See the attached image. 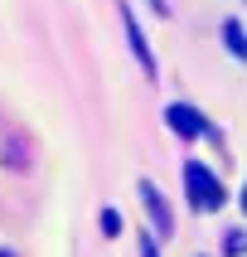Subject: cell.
Returning a JSON list of instances; mask_svg holds the SVG:
<instances>
[{
  "label": "cell",
  "instance_id": "cell-2",
  "mask_svg": "<svg viewBox=\"0 0 247 257\" xmlns=\"http://www.w3.org/2000/svg\"><path fill=\"white\" fill-rule=\"evenodd\" d=\"M165 121H170L174 136H208V121H203V112H194V107H184V102H174L170 112H165Z\"/></svg>",
  "mask_w": 247,
  "mask_h": 257
},
{
  "label": "cell",
  "instance_id": "cell-3",
  "mask_svg": "<svg viewBox=\"0 0 247 257\" xmlns=\"http://www.w3.org/2000/svg\"><path fill=\"white\" fill-rule=\"evenodd\" d=\"M121 20H126V39H131V54L141 58V68H145V73H155V58H150V49H145V34H141V25H136V15H131V10H121Z\"/></svg>",
  "mask_w": 247,
  "mask_h": 257
},
{
  "label": "cell",
  "instance_id": "cell-8",
  "mask_svg": "<svg viewBox=\"0 0 247 257\" xmlns=\"http://www.w3.org/2000/svg\"><path fill=\"white\" fill-rule=\"evenodd\" d=\"M242 214H247V189H242Z\"/></svg>",
  "mask_w": 247,
  "mask_h": 257
},
{
  "label": "cell",
  "instance_id": "cell-6",
  "mask_svg": "<svg viewBox=\"0 0 247 257\" xmlns=\"http://www.w3.org/2000/svg\"><path fill=\"white\" fill-rule=\"evenodd\" d=\"M121 228V214H116V209H102V233H116Z\"/></svg>",
  "mask_w": 247,
  "mask_h": 257
},
{
  "label": "cell",
  "instance_id": "cell-7",
  "mask_svg": "<svg viewBox=\"0 0 247 257\" xmlns=\"http://www.w3.org/2000/svg\"><path fill=\"white\" fill-rule=\"evenodd\" d=\"M141 257H160V252H155V243H150L145 233H141Z\"/></svg>",
  "mask_w": 247,
  "mask_h": 257
},
{
  "label": "cell",
  "instance_id": "cell-1",
  "mask_svg": "<svg viewBox=\"0 0 247 257\" xmlns=\"http://www.w3.org/2000/svg\"><path fill=\"white\" fill-rule=\"evenodd\" d=\"M184 189H189V204L199 209V214H213L218 204H223V185H218V175L203 165V160H189L184 165Z\"/></svg>",
  "mask_w": 247,
  "mask_h": 257
},
{
  "label": "cell",
  "instance_id": "cell-5",
  "mask_svg": "<svg viewBox=\"0 0 247 257\" xmlns=\"http://www.w3.org/2000/svg\"><path fill=\"white\" fill-rule=\"evenodd\" d=\"M223 39H228V49H232L237 58H247V34H242L237 20H223Z\"/></svg>",
  "mask_w": 247,
  "mask_h": 257
},
{
  "label": "cell",
  "instance_id": "cell-4",
  "mask_svg": "<svg viewBox=\"0 0 247 257\" xmlns=\"http://www.w3.org/2000/svg\"><path fill=\"white\" fill-rule=\"evenodd\" d=\"M141 199H145V209H150V218H155V228L170 233V209H165V199H160V189L150 185V180H141Z\"/></svg>",
  "mask_w": 247,
  "mask_h": 257
}]
</instances>
